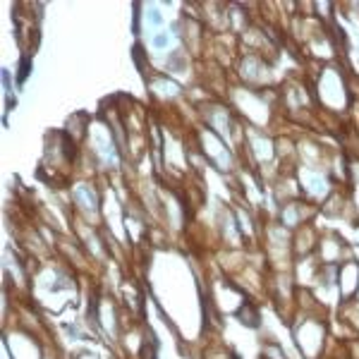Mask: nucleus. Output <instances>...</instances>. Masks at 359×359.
Segmentation results:
<instances>
[{
	"label": "nucleus",
	"mask_w": 359,
	"mask_h": 359,
	"mask_svg": "<svg viewBox=\"0 0 359 359\" xmlns=\"http://www.w3.org/2000/svg\"><path fill=\"white\" fill-rule=\"evenodd\" d=\"M237 318H240V321L249 328H259L262 326V309H259L257 302L247 299V302L240 306V311H237Z\"/></svg>",
	"instance_id": "obj_4"
},
{
	"label": "nucleus",
	"mask_w": 359,
	"mask_h": 359,
	"mask_svg": "<svg viewBox=\"0 0 359 359\" xmlns=\"http://www.w3.org/2000/svg\"><path fill=\"white\" fill-rule=\"evenodd\" d=\"M318 237H321V230L316 228L314 223H306L302 228H297L292 233V254L294 259H304L311 257L316 252Z\"/></svg>",
	"instance_id": "obj_2"
},
{
	"label": "nucleus",
	"mask_w": 359,
	"mask_h": 359,
	"mask_svg": "<svg viewBox=\"0 0 359 359\" xmlns=\"http://www.w3.org/2000/svg\"><path fill=\"white\" fill-rule=\"evenodd\" d=\"M262 357L264 359H287L285 350H283L276 340H266V343L262 345Z\"/></svg>",
	"instance_id": "obj_5"
},
{
	"label": "nucleus",
	"mask_w": 359,
	"mask_h": 359,
	"mask_svg": "<svg viewBox=\"0 0 359 359\" xmlns=\"http://www.w3.org/2000/svg\"><path fill=\"white\" fill-rule=\"evenodd\" d=\"M292 333L304 359H321L323 350L328 345V338H331L326 331V323H323V316L297 318V323L292 326Z\"/></svg>",
	"instance_id": "obj_1"
},
{
	"label": "nucleus",
	"mask_w": 359,
	"mask_h": 359,
	"mask_svg": "<svg viewBox=\"0 0 359 359\" xmlns=\"http://www.w3.org/2000/svg\"><path fill=\"white\" fill-rule=\"evenodd\" d=\"M338 292L343 302H350L359 294V264L352 259L338 266Z\"/></svg>",
	"instance_id": "obj_3"
}]
</instances>
